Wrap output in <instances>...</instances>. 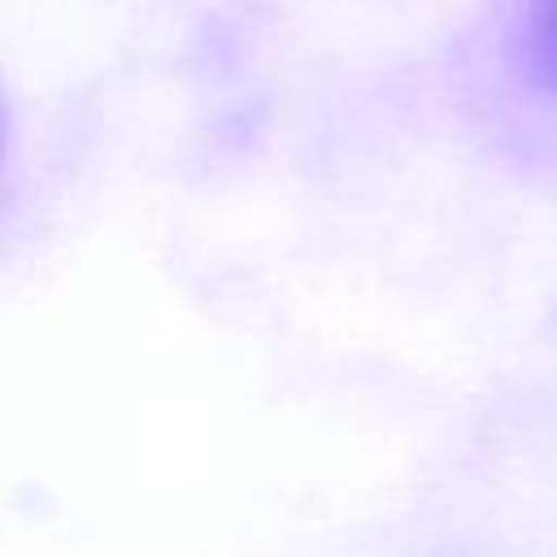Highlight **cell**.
<instances>
[{"label":"cell","instance_id":"obj_1","mask_svg":"<svg viewBox=\"0 0 557 557\" xmlns=\"http://www.w3.org/2000/svg\"><path fill=\"white\" fill-rule=\"evenodd\" d=\"M527 52L535 74L557 91V0H527Z\"/></svg>","mask_w":557,"mask_h":557}]
</instances>
